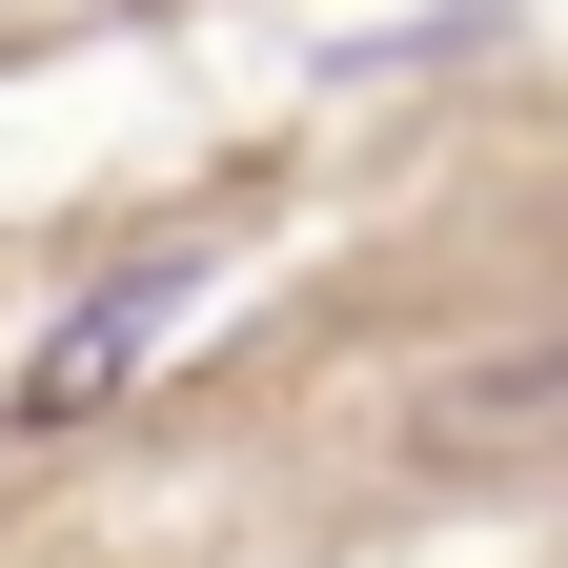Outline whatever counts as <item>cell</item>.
<instances>
[{
	"instance_id": "1",
	"label": "cell",
	"mask_w": 568,
	"mask_h": 568,
	"mask_svg": "<svg viewBox=\"0 0 568 568\" xmlns=\"http://www.w3.org/2000/svg\"><path fill=\"white\" fill-rule=\"evenodd\" d=\"M163 325H183V264H122L102 305H61V325H41V366H21V426H82V406H102Z\"/></svg>"
},
{
	"instance_id": "2",
	"label": "cell",
	"mask_w": 568,
	"mask_h": 568,
	"mask_svg": "<svg viewBox=\"0 0 568 568\" xmlns=\"http://www.w3.org/2000/svg\"><path fill=\"white\" fill-rule=\"evenodd\" d=\"M426 447H568V345H508V366L426 386Z\"/></svg>"
}]
</instances>
